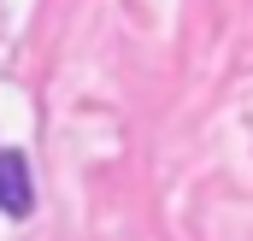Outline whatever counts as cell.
<instances>
[{
    "mask_svg": "<svg viewBox=\"0 0 253 241\" xmlns=\"http://www.w3.org/2000/svg\"><path fill=\"white\" fill-rule=\"evenodd\" d=\"M0 212H6V218H30V212H36L30 165H24L18 147H0Z\"/></svg>",
    "mask_w": 253,
    "mask_h": 241,
    "instance_id": "1",
    "label": "cell"
}]
</instances>
